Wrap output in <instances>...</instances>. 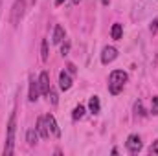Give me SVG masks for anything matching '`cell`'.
Returning <instances> with one entry per match:
<instances>
[{
	"instance_id": "obj_1",
	"label": "cell",
	"mask_w": 158,
	"mask_h": 156,
	"mask_svg": "<svg viewBox=\"0 0 158 156\" xmlns=\"http://www.w3.org/2000/svg\"><path fill=\"white\" fill-rule=\"evenodd\" d=\"M125 83H127V74L123 70H114L110 74V77H109V92L112 96H118L119 92L123 90Z\"/></svg>"
},
{
	"instance_id": "obj_2",
	"label": "cell",
	"mask_w": 158,
	"mask_h": 156,
	"mask_svg": "<svg viewBox=\"0 0 158 156\" xmlns=\"http://www.w3.org/2000/svg\"><path fill=\"white\" fill-rule=\"evenodd\" d=\"M15 130H17V114L11 112L9 121H7V138H6V147H4V154L9 156L13 154V147H15Z\"/></svg>"
},
{
	"instance_id": "obj_3",
	"label": "cell",
	"mask_w": 158,
	"mask_h": 156,
	"mask_svg": "<svg viewBox=\"0 0 158 156\" xmlns=\"http://www.w3.org/2000/svg\"><path fill=\"white\" fill-rule=\"evenodd\" d=\"M24 7H26V0H15L13 7H11V24L19 26L22 15H24Z\"/></svg>"
},
{
	"instance_id": "obj_4",
	"label": "cell",
	"mask_w": 158,
	"mask_h": 156,
	"mask_svg": "<svg viewBox=\"0 0 158 156\" xmlns=\"http://www.w3.org/2000/svg\"><path fill=\"white\" fill-rule=\"evenodd\" d=\"M125 147H127V151H129L131 154L140 153V151H142V138H140L138 134H131V136L127 138V142H125Z\"/></svg>"
},
{
	"instance_id": "obj_5",
	"label": "cell",
	"mask_w": 158,
	"mask_h": 156,
	"mask_svg": "<svg viewBox=\"0 0 158 156\" xmlns=\"http://www.w3.org/2000/svg\"><path fill=\"white\" fill-rule=\"evenodd\" d=\"M116 57H118V50L114 46H105L103 48V51H101V63L103 64H110Z\"/></svg>"
},
{
	"instance_id": "obj_6",
	"label": "cell",
	"mask_w": 158,
	"mask_h": 156,
	"mask_svg": "<svg viewBox=\"0 0 158 156\" xmlns=\"http://www.w3.org/2000/svg\"><path fill=\"white\" fill-rule=\"evenodd\" d=\"M39 94H40V88H39V79H35L33 76L30 77V94H28V99L31 103H35L39 99Z\"/></svg>"
},
{
	"instance_id": "obj_7",
	"label": "cell",
	"mask_w": 158,
	"mask_h": 156,
	"mask_svg": "<svg viewBox=\"0 0 158 156\" xmlns=\"http://www.w3.org/2000/svg\"><path fill=\"white\" fill-rule=\"evenodd\" d=\"M37 132L42 140H48L50 138V129H48V123H46V117H39L37 119Z\"/></svg>"
},
{
	"instance_id": "obj_8",
	"label": "cell",
	"mask_w": 158,
	"mask_h": 156,
	"mask_svg": "<svg viewBox=\"0 0 158 156\" xmlns=\"http://www.w3.org/2000/svg\"><path fill=\"white\" fill-rule=\"evenodd\" d=\"M59 86H61V90H64V92L72 88V77H70V72L63 70V72L59 74Z\"/></svg>"
},
{
	"instance_id": "obj_9",
	"label": "cell",
	"mask_w": 158,
	"mask_h": 156,
	"mask_svg": "<svg viewBox=\"0 0 158 156\" xmlns=\"http://www.w3.org/2000/svg\"><path fill=\"white\" fill-rule=\"evenodd\" d=\"M39 88H40V94L42 96H48V92H50V77H48V74L46 72H42L39 76Z\"/></svg>"
},
{
	"instance_id": "obj_10",
	"label": "cell",
	"mask_w": 158,
	"mask_h": 156,
	"mask_svg": "<svg viewBox=\"0 0 158 156\" xmlns=\"http://www.w3.org/2000/svg\"><path fill=\"white\" fill-rule=\"evenodd\" d=\"M46 123H48V129L52 130V134L59 138V136H61V130H59V127H57V121H55V117L52 116V114H48V116H46Z\"/></svg>"
},
{
	"instance_id": "obj_11",
	"label": "cell",
	"mask_w": 158,
	"mask_h": 156,
	"mask_svg": "<svg viewBox=\"0 0 158 156\" xmlns=\"http://www.w3.org/2000/svg\"><path fill=\"white\" fill-rule=\"evenodd\" d=\"M64 35H66V33H64L63 26L57 24V26L53 28V39H52V42H53V44H61V42L64 40Z\"/></svg>"
},
{
	"instance_id": "obj_12",
	"label": "cell",
	"mask_w": 158,
	"mask_h": 156,
	"mask_svg": "<svg viewBox=\"0 0 158 156\" xmlns=\"http://www.w3.org/2000/svg\"><path fill=\"white\" fill-rule=\"evenodd\" d=\"M88 110H90L92 114H99L101 103H99V97H98V96H92V97H90V101H88Z\"/></svg>"
},
{
	"instance_id": "obj_13",
	"label": "cell",
	"mask_w": 158,
	"mask_h": 156,
	"mask_svg": "<svg viewBox=\"0 0 158 156\" xmlns=\"http://www.w3.org/2000/svg\"><path fill=\"white\" fill-rule=\"evenodd\" d=\"M37 140H39V132H37V129H30V130L26 132V142H28L30 145H35Z\"/></svg>"
},
{
	"instance_id": "obj_14",
	"label": "cell",
	"mask_w": 158,
	"mask_h": 156,
	"mask_svg": "<svg viewBox=\"0 0 158 156\" xmlns=\"http://www.w3.org/2000/svg\"><path fill=\"white\" fill-rule=\"evenodd\" d=\"M110 35H112V39L114 40H119L121 39V35H123V26L116 22V24L112 26V30H110Z\"/></svg>"
},
{
	"instance_id": "obj_15",
	"label": "cell",
	"mask_w": 158,
	"mask_h": 156,
	"mask_svg": "<svg viewBox=\"0 0 158 156\" xmlns=\"http://www.w3.org/2000/svg\"><path fill=\"white\" fill-rule=\"evenodd\" d=\"M40 59H42L44 63L48 61V42H46V40L40 42Z\"/></svg>"
},
{
	"instance_id": "obj_16",
	"label": "cell",
	"mask_w": 158,
	"mask_h": 156,
	"mask_svg": "<svg viewBox=\"0 0 158 156\" xmlns=\"http://www.w3.org/2000/svg\"><path fill=\"white\" fill-rule=\"evenodd\" d=\"M83 116H85V107H83V105H77V107L74 109V112H72V117H74V119H81Z\"/></svg>"
},
{
	"instance_id": "obj_17",
	"label": "cell",
	"mask_w": 158,
	"mask_h": 156,
	"mask_svg": "<svg viewBox=\"0 0 158 156\" xmlns=\"http://www.w3.org/2000/svg\"><path fill=\"white\" fill-rule=\"evenodd\" d=\"M48 99H50V103H52V105H57V101H59V99H57V92H55L53 88H50V92H48Z\"/></svg>"
},
{
	"instance_id": "obj_18",
	"label": "cell",
	"mask_w": 158,
	"mask_h": 156,
	"mask_svg": "<svg viewBox=\"0 0 158 156\" xmlns=\"http://www.w3.org/2000/svg\"><path fill=\"white\" fill-rule=\"evenodd\" d=\"M134 110H136V114H138V116H145V112H143V105H142V101H136V103H134Z\"/></svg>"
},
{
	"instance_id": "obj_19",
	"label": "cell",
	"mask_w": 158,
	"mask_h": 156,
	"mask_svg": "<svg viewBox=\"0 0 158 156\" xmlns=\"http://www.w3.org/2000/svg\"><path fill=\"white\" fill-rule=\"evenodd\" d=\"M68 51H70V42H64V44L61 46V55L64 57V55H68Z\"/></svg>"
},
{
	"instance_id": "obj_20",
	"label": "cell",
	"mask_w": 158,
	"mask_h": 156,
	"mask_svg": "<svg viewBox=\"0 0 158 156\" xmlns=\"http://www.w3.org/2000/svg\"><path fill=\"white\" fill-rule=\"evenodd\" d=\"M151 112L153 114H158V96L153 97V107H151Z\"/></svg>"
},
{
	"instance_id": "obj_21",
	"label": "cell",
	"mask_w": 158,
	"mask_h": 156,
	"mask_svg": "<svg viewBox=\"0 0 158 156\" xmlns=\"http://www.w3.org/2000/svg\"><path fill=\"white\" fill-rule=\"evenodd\" d=\"M156 31H158V20H153V22H151V33L155 35Z\"/></svg>"
},
{
	"instance_id": "obj_22",
	"label": "cell",
	"mask_w": 158,
	"mask_h": 156,
	"mask_svg": "<svg viewBox=\"0 0 158 156\" xmlns=\"http://www.w3.org/2000/svg\"><path fill=\"white\" fill-rule=\"evenodd\" d=\"M151 154H158V142L153 143V147H151Z\"/></svg>"
},
{
	"instance_id": "obj_23",
	"label": "cell",
	"mask_w": 158,
	"mask_h": 156,
	"mask_svg": "<svg viewBox=\"0 0 158 156\" xmlns=\"http://www.w3.org/2000/svg\"><path fill=\"white\" fill-rule=\"evenodd\" d=\"M68 72H70V74H76V72H77V68H76L74 64H68Z\"/></svg>"
},
{
	"instance_id": "obj_24",
	"label": "cell",
	"mask_w": 158,
	"mask_h": 156,
	"mask_svg": "<svg viewBox=\"0 0 158 156\" xmlns=\"http://www.w3.org/2000/svg\"><path fill=\"white\" fill-rule=\"evenodd\" d=\"M61 4H64V0H55V6H61Z\"/></svg>"
},
{
	"instance_id": "obj_25",
	"label": "cell",
	"mask_w": 158,
	"mask_h": 156,
	"mask_svg": "<svg viewBox=\"0 0 158 156\" xmlns=\"http://www.w3.org/2000/svg\"><path fill=\"white\" fill-rule=\"evenodd\" d=\"M101 2H103V6H109L110 4V0H101Z\"/></svg>"
},
{
	"instance_id": "obj_26",
	"label": "cell",
	"mask_w": 158,
	"mask_h": 156,
	"mask_svg": "<svg viewBox=\"0 0 158 156\" xmlns=\"http://www.w3.org/2000/svg\"><path fill=\"white\" fill-rule=\"evenodd\" d=\"M72 2H74V4H79V2H81V0H72Z\"/></svg>"
}]
</instances>
